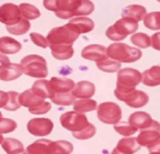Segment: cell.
<instances>
[{"instance_id":"cell-11","label":"cell","mask_w":160,"mask_h":154,"mask_svg":"<svg viewBox=\"0 0 160 154\" xmlns=\"http://www.w3.org/2000/svg\"><path fill=\"white\" fill-rule=\"evenodd\" d=\"M52 121L48 118H33L28 123V130L35 136H46L53 129Z\"/></svg>"},{"instance_id":"cell-1","label":"cell","mask_w":160,"mask_h":154,"mask_svg":"<svg viewBox=\"0 0 160 154\" xmlns=\"http://www.w3.org/2000/svg\"><path fill=\"white\" fill-rule=\"evenodd\" d=\"M43 5L45 9L55 12L56 16L63 20L90 15L95 9L90 0H44Z\"/></svg>"},{"instance_id":"cell-34","label":"cell","mask_w":160,"mask_h":154,"mask_svg":"<svg viewBox=\"0 0 160 154\" xmlns=\"http://www.w3.org/2000/svg\"><path fill=\"white\" fill-rule=\"evenodd\" d=\"M131 41L133 44L141 48H148L151 46V38L144 33H137L131 36Z\"/></svg>"},{"instance_id":"cell-37","label":"cell","mask_w":160,"mask_h":154,"mask_svg":"<svg viewBox=\"0 0 160 154\" xmlns=\"http://www.w3.org/2000/svg\"><path fill=\"white\" fill-rule=\"evenodd\" d=\"M95 132H96V128L95 126L92 124H89L86 128L84 130L81 131L79 132H72V135L74 138H78V139L84 140V139H88V138H92L95 135Z\"/></svg>"},{"instance_id":"cell-36","label":"cell","mask_w":160,"mask_h":154,"mask_svg":"<svg viewBox=\"0 0 160 154\" xmlns=\"http://www.w3.org/2000/svg\"><path fill=\"white\" fill-rule=\"evenodd\" d=\"M8 93V101L6 103V105L3 107L5 110H11V111H14L17 110L20 107V104L19 103L18 96L19 93L15 91H9Z\"/></svg>"},{"instance_id":"cell-13","label":"cell","mask_w":160,"mask_h":154,"mask_svg":"<svg viewBox=\"0 0 160 154\" xmlns=\"http://www.w3.org/2000/svg\"><path fill=\"white\" fill-rule=\"evenodd\" d=\"M26 153L28 154H58L57 141L39 139L28 146Z\"/></svg>"},{"instance_id":"cell-26","label":"cell","mask_w":160,"mask_h":154,"mask_svg":"<svg viewBox=\"0 0 160 154\" xmlns=\"http://www.w3.org/2000/svg\"><path fill=\"white\" fill-rule=\"evenodd\" d=\"M146 14L147 10L144 6L140 5H131L123 9L121 16L122 17L134 19L138 22L143 20Z\"/></svg>"},{"instance_id":"cell-41","label":"cell","mask_w":160,"mask_h":154,"mask_svg":"<svg viewBox=\"0 0 160 154\" xmlns=\"http://www.w3.org/2000/svg\"><path fill=\"white\" fill-rule=\"evenodd\" d=\"M151 46L154 49L160 51V32L156 33L151 37Z\"/></svg>"},{"instance_id":"cell-46","label":"cell","mask_w":160,"mask_h":154,"mask_svg":"<svg viewBox=\"0 0 160 154\" xmlns=\"http://www.w3.org/2000/svg\"><path fill=\"white\" fill-rule=\"evenodd\" d=\"M157 1H158V2H160V0H157Z\"/></svg>"},{"instance_id":"cell-33","label":"cell","mask_w":160,"mask_h":154,"mask_svg":"<svg viewBox=\"0 0 160 154\" xmlns=\"http://www.w3.org/2000/svg\"><path fill=\"white\" fill-rule=\"evenodd\" d=\"M96 65L100 70L106 72H116L121 67L120 62L113 60V59H108V58L104 60L97 62Z\"/></svg>"},{"instance_id":"cell-29","label":"cell","mask_w":160,"mask_h":154,"mask_svg":"<svg viewBox=\"0 0 160 154\" xmlns=\"http://www.w3.org/2000/svg\"><path fill=\"white\" fill-rule=\"evenodd\" d=\"M19 9L22 17L27 20H35L41 15L38 9L29 3H21L19 6Z\"/></svg>"},{"instance_id":"cell-21","label":"cell","mask_w":160,"mask_h":154,"mask_svg":"<svg viewBox=\"0 0 160 154\" xmlns=\"http://www.w3.org/2000/svg\"><path fill=\"white\" fill-rule=\"evenodd\" d=\"M68 24L79 34L90 32L94 29V26H95L93 20L87 17L73 18L70 20Z\"/></svg>"},{"instance_id":"cell-22","label":"cell","mask_w":160,"mask_h":154,"mask_svg":"<svg viewBox=\"0 0 160 154\" xmlns=\"http://www.w3.org/2000/svg\"><path fill=\"white\" fill-rule=\"evenodd\" d=\"M53 57L59 60H67L73 55L72 44H49Z\"/></svg>"},{"instance_id":"cell-10","label":"cell","mask_w":160,"mask_h":154,"mask_svg":"<svg viewBox=\"0 0 160 154\" xmlns=\"http://www.w3.org/2000/svg\"><path fill=\"white\" fill-rule=\"evenodd\" d=\"M136 138L141 146H151L160 139V123L153 120L149 127L141 130V133Z\"/></svg>"},{"instance_id":"cell-3","label":"cell","mask_w":160,"mask_h":154,"mask_svg":"<svg viewBox=\"0 0 160 154\" xmlns=\"http://www.w3.org/2000/svg\"><path fill=\"white\" fill-rule=\"evenodd\" d=\"M138 29V21L128 17H123L116 22L115 24L109 26L106 32V37L112 40H121L129 34L136 32Z\"/></svg>"},{"instance_id":"cell-14","label":"cell","mask_w":160,"mask_h":154,"mask_svg":"<svg viewBox=\"0 0 160 154\" xmlns=\"http://www.w3.org/2000/svg\"><path fill=\"white\" fill-rule=\"evenodd\" d=\"M81 56L84 58L96 62L108 58L106 54V48L99 44H92L85 47L81 51Z\"/></svg>"},{"instance_id":"cell-17","label":"cell","mask_w":160,"mask_h":154,"mask_svg":"<svg viewBox=\"0 0 160 154\" xmlns=\"http://www.w3.org/2000/svg\"><path fill=\"white\" fill-rule=\"evenodd\" d=\"M18 100L20 105L28 107V109L35 108L45 102L43 98L36 95L31 90H28L19 94Z\"/></svg>"},{"instance_id":"cell-45","label":"cell","mask_w":160,"mask_h":154,"mask_svg":"<svg viewBox=\"0 0 160 154\" xmlns=\"http://www.w3.org/2000/svg\"><path fill=\"white\" fill-rule=\"evenodd\" d=\"M0 118H2V114L1 112H0Z\"/></svg>"},{"instance_id":"cell-30","label":"cell","mask_w":160,"mask_h":154,"mask_svg":"<svg viewBox=\"0 0 160 154\" xmlns=\"http://www.w3.org/2000/svg\"><path fill=\"white\" fill-rule=\"evenodd\" d=\"M30 28H31L30 22L23 18H22L16 24L6 26V30H8V32L14 34V35H21V34H26L29 30Z\"/></svg>"},{"instance_id":"cell-28","label":"cell","mask_w":160,"mask_h":154,"mask_svg":"<svg viewBox=\"0 0 160 154\" xmlns=\"http://www.w3.org/2000/svg\"><path fill=\"white\" fill-rule=\"evenodd\" d=\"M97 108V103L94 100L84 98L79 100H75L73 103V109L80 113L92 111Z\"/></svg>"},{"instance_id":"cell-9","label":"cell","mask_w":160,"mask_h":154,"mask_svg":"<svg viewBox=\"0 0 160 154\" xmlns=\"http://www.w3.org/2000/svg\"><path fill=\"white\" fill-rule=\"evenodd\" d=\"M115 93L116 97L120 100L123 101L127 105L133 108H140L148 103V96L142 90H133L126 93Z\"/></svg>"},{"instance_id":"cell-18","label":"cell","mask_w":160,"mask_h":154,"mask_svg":"<svg viewBox=\"0 0 160 154\" xmlns=\"http://www.w3.org/2000/svg\"><path fill=\"white\" fill-rule=\"evenodd\" d=\"M95 87L88 81L78 82L72 90V95L78 98H90L95 94Z\"/></svg>"},{"instance_id":"cell-19","label":"cell","mask_w":160,"mask_h":154,"mask_svg":"<svg viewBox=\"0 0 160 154\" xmlns=\"http://www.w3.org/2000/svg\"><path fill=\"white\" fill-rule=\"evenodd\" d=\"M152 118L146 112L138 111L133 113L129 117L128 122L138 129H145L149 127L152 123Z\"/></svg>"},{"instance_id":"cell-43","label":"cell","mask_w":160,"mask_h":154,"mask_svg":"<svg viewBox=\"0 0 160 154\" xmlns=\"http://www.w3.org/2000/svg\"><path fill=\"white\" fill-rule=\"evenodd\" d=\"M8 63H9V58L0 53V67L3 66V65H6Z\"/></svg>"},{"instance_id":"cell-38","label":"cell","mask_w":160,"mask_h":154,"mask_svg":"<svg viewBox=\"0 0 160 154\" xmlns=\"http://www.w3.org/2000/svg\"><path fill=\"white\" fill-rule=\"evenodd\" d=\"M17 127V122L13 120L0 118V134H6L13 132Z\"/></svg>"},{"instance_id":"cell-31","label":"cell","mask_w":160,"mask_h":154,"mask_svg":"<svg viewBox=\"0 0 160 154\" xmlns=\"http://www.w3.org/2000/svg\"><path fill=\"white\" fill-rule=\"evenodd\" d=\"M51 100L55 104L61 106H70L73 104L75 102V96L72 95V93H54Z\"/></svg>"},{"instance_id":"cell-5","label":"cell","mask_w":160,"mask_h":154,"mask_svg":"<svg viewBox=\"0 0 160 154\" xmlns=\"http://www.w3.org/2000/svg\"><path fill=\"white\" fill-rule=\"evenodd\" d=\"M23 72L31 77L45 78L48 76L46 61L42 56L31 54L23 58L20 62Z\"/></svg>"},{"instance_id":"cell-27","label":"cell","mask_w":160,"mask_h":154,"mask_svg":"<svg viewBox=\"0 0 160 154\" xmlns=\"http://www.w3.org/2000/svg\"><path fill=\"white\" fill-rule=\"evenodd\" d=\"M2 147L9 154H18L24 152L23 144L19 140L12 138H5L2 143Z\"/></svg>"},{"instance_id":"cell-25","label":"cell","mask_w":160,"mask_h":154,"mask_svg":"<svg viewBox=\"0 0 160 154\" xmlns=\"http://www.w3.org/2000/svg\"><path fill=\"white\" fill-rule=\"evenodd\" d=\"M21 49V44L9 37H0V52L12 54L19 52Z\"/></svg>"},{"instance_id":"cell-2","label":"cell","mask_w":160,"mask_h":154,"mask_svg":"<svg viewBox=\"0 0 160 154\" xmlns=\"http://www.w3.org/2000/svg\"><path fill=\"white\" fill-rule=\"evenodd\" d=\"M106 54L111 59L119 62L131 63L139 60L142 56L141 50L123 43H114L106 49Z\"/></svg>"},{"instance_id":"cell-15","label":"cell","mask_w":160,"mask_h":154,"mask_svg":"<svg viewBox=\"0 0 160 154\" xmlns=\"http://www.w3.org/2000/svg\"><path fill=\"white\" fill-rule=\"evenodd\" d=\"M23 73L22 65L16 63H8L0 67V80L12 81L20 77Z\"/></svg>"},{"instance_id":"cell-42","label":"cell","mask_w":160,"mask_h":154,"mask_svg":"<svg viewBox=\"0 0 160 154\" xmlns=\"http://www.w3.org/2000/svg\"><path fill=\"white\" fill-rule=\"evenodd\" d=\"M147 148H148L149 153L160 154V139L152 144L151 146H148Z\"/></svg>"},{"instance_id":"cell-20","label":"cell","mask_w":160,"mask_h":154,"mask_svg":"<svg viewBox=\"0 0 160 154\" xmlns=\"http://www.w3.org/2000/svg\"><path fill=\"white\" fill-rule=\"evenodd\" d=\"M49 82L54 93H68L73 90L75 86L74 82L67 78L52 77L50 79Z\"/></svg>"},{"instance_id":"cell-12","label":"cell","mask_w":160,"mask_h":154,"mask_svg":"<svg viewBox=\"0 0 160 154\" xmlns=\"http://www.w3.org/2000/svg\"><path fill=\"white\" fill-rule=\"evenodd\" d=\"M23 18L19 6L12 3H6L0 6V22L6 26L16 24Z\"/></svg>"},{"instance_id":"cell-7","label":"cell","mask_w":160,"mask_h":154,"mask_svg":"<svg viewBox=\"0 0 160 154\" xmlns=\"http://www.w3.org/2000/svg\"><path fill=\"white\" fill-rule=\"evenodd\" d=\"M98 118L105 124H115L121 120L122 110L120 106L112 102H105L97 108Z\"/></svg>"},{"instance_id":"cell-39","label":"cell","mask_w":160,"mask_h":154,"mask_svg":"<svg viewBox=\"0 0 160 154\" xmlns=\"http://www.w3.org/2000/svg\"><path fill=\"white\" fill-rule=\"evenodd\" d=\"M30 37H31V40L34 44L38 45V46L41 47L42 48H46L47 47L49 46L48 40L46 38L41 35L38 33H31L30 34Z\"/></svg>"},{"instance_id":"cell-40","label":"cell","mask_w":160,"mask_h":154,"mask_svg":"<svg viewBox=\"0 0 160 154\" xmlns=\"http://www.w3.org/2000/svg\"><path fill=\"white\" fill-rule=\"evenodd\" d=\"M51 104L45 101L43 104H42L38 107L33 109H28V110H29L30 113L33 114H46L47 112L51 110Z\"/></svg>"},{"instance_id":"cell-8","label":"cell","mask_w":160,"mask_h":154,"mask_svg":"<svg viewBox=\"0 0 160 154\" xmlns=\"http://www.w3.org/2000/svg\"><path fill=\"white\" fill-rule=\"evenodd\" d=\"M60 123L63 128L72 132H79L84 130L90 123L87 117L80 112L69 111L60 117Z\"/></svg>"},{"instance_id":"cell-16","label":"cell","mask_w":160,"mask_h":154,"mask_svg":"<svg viewBox=\"0 0 160 154\" xmlns=\"http://www.w3.org/2000/svg\"><path fill=\"white\" fill-rule=\"evenodd\" d=\"M141 149L136 138H125L119 141L112 154H131L137 152Z\"/></svg>"},{"instance_id":"cell-6","label":"cell","mask_w":160,"mask_h":154,"mask_svg":"<svg viewBox=\"0 0 160 154\" xmlns=\"http://www.w3.org/2000/svg\"><path fill=\"white\" fill-rule=\"evenodd\" d=\"M80 34L70 25L55 27L47 35V40L49 44H73Z\"/></svg>"},{"instance_id":"cell-24","label":"cell","mask_w":160,"mask_h":154,"mask_svg":"<svg viewBox=\"0 0 160 154\" xmlns=\"http://www.w3.org/2000/svg\"><path fill=\"white\" fill-rule=\"evenodd\" d=\"M31 90L36 95L43 98V99H45V98H50L51 99L53 95H54V92L52 90L49 81L45 80V79H43V80L41 79V80H38L34 82V83L32 86V88H31Z\"/></svg>"},{"instance_id":"cell-4","label":"cell","mask_w":160,"mask_h":154,"mask_svg":"<svg viewBox=\"0 0 160 154\" xmlns=\"http://www.w3.org/2000/svg\"><path fill=\"white\" fill-rule=\"evenodd\" d=\"M142 79V74L138 70L125 68L119 71L117 75V89L114 93H126L135 89Z\"/></svg>"},{"instance_id":"cell-23","label":"cell","mask_w":160,"mask_h":154,"mask_svg":"<svg viewBox=\"0 0 160 154\" xmlns=\"http://www.w3.org/2000/svg\"><path fill=\"white\" fill-rule=\"evenodd\" d=\"M142 82L148 86L160 85V66L154 65L149 69L145 70L142 74Z\"/></svg>"},{"instance_id":"cell-44","label":"cell","mask_w":160,"mask_h":154,"mask_svg":"<svg viewBox=\"0 0 160 154\" xmlns=\"http://www.w3.org/2000/svg\"><path fill=\"white\" fill-rule=\"evenodd\" d=\"M3 138H3V136H2V135H1V134H0V144H1V143L2 142Z\"/></svg>"},{"instance_id":"cell-35","label":"cell","mask_w":160,"mask_h":154,"mask_svg":"<svg viewBox=\"0 0 160 154\" xmlns=\"http://www.w3.org/2000/svg\"><path fill=\"white\" fill-rule=\"evenodd\" d=\"M114 129L120 135L123 136H130L137 132L138 128L134 126L131 125L129 122L117 123L114 125Z\"/></svg>"},{"instance_id":"cell-32","label":"cell","mask_w":160,"mask_h":154,"mask_svg":"<svg viewBox=\"0 0 160 154\" xmlns=\"http://www.w3.org/2000/svg\"><path fill=\"white\" fill-rule=\"evenodd\" d=\"M144 24L152 30H160V12H152L144 17Z\"/></svg>"}]
</instances>
